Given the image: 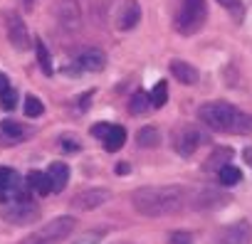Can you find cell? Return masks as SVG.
Segmentation results:
<instances>
[{"instance_id": "1", "label": "cell", "mask_w": 252, "mask_h": 244, "mask_svg": "<svg viewBox=\"0 0 252 244\" xmlns=\"http://www.w3.org/2000/svg\"><path fill=\"white\" fill-rule=\"evenodd\" d=\"M186 190L178 185H149L131 195V205L144 217H168L183 210Z\"/></svg>"}, {"instance_id": "2", "label": "cell", "mask_w": 252, "mask_h": 244, "mask_svg": "<svg viewBox=\"0 0 252 244\" xmlns=\"http://www.w3.org/2000/svg\"><path fill=\"white\" fill-rule=\"evenodd\" d=\"M237 116H240V108H235L227 101H208V104H203L198 108V121L200 124H205L208 129L220 131V134H232Z\"/></svg>"}, {"instance_id": "3", "label": "cell", "mask_w": 252, "mask_h": 244, "mask_svg": "<svg viewBox=\"0 0 252 244\" xmlns=\"http://www.w3.org/2000/svg\"><path fill=\"white\" fill-rule=\"evenodd\" d=\"M77 227V219L74 217H55L50 219L47 224H42L37 232L28 234L20 244H60L62 239H67Z\"/></svg>"}, {"instance_id": "4", "label": "cell", "mask_w": 252, "mask_h": 244, "mask_svg": "<svg viewBox=\"0 0 252 244\" xmlns=\"http://www.w3.org/2000/svg\"><path fill=\"white\" fill-rule=\"evenodd\" d=\"M208 20V5L205 0H181V10L176 15V30L181 35H195L198 30H203Z\"/></svg>"}, {"instance_id": "5", "label": "cell", "mask_w": 252, "mask_h": 244, "mask_svg": "<svg viewBox=\"0 0 252 244\" xmlns=\"http://www.w3.org/2000/svg\"><path fill=\"white\" fill-rule=\"evenodd\" d=\"M0 217H3L8 224L25 227V224H32L40 217V210L32 202H13V205H5L3 210H0Z\"/></svg>"}, {"instance_id": "6", "label": "cell", "mask_w": 252, "mask_h": 244, "mask_svg": "<svg viewBox=\"0 0 252 244\" xmlns=\"http://www.w3.org/2000/svg\"><path fill=\"white\" fill-rule=\"evenodd\" d=\"M250 242H252V227L247 219H237L222 227L213 239V244H250Z\"/></svg>"}, {"instance_id": "7", "label": "cell", "mask_w": 252, "mask_h": 244, "mask_svg": "<svg viewBox=\"0 0 252 244\" xmlns=\"http://www.w3.org/2000/svg\"><path fill=\"white\" fill-rule=\"evenodd\" d=\"M57 25L67 35H74L82 27V10L77 0H62L57 5Z\"/></svg>"}, {"instance_id": "8", "label": "cell", "mask_w": 252, "mask_h": 244, "mask_svg": "<svg viewBox=\"0 0 252 244\" xmlns=\"http://www.w3.org/2000/svg\"><path fill=\"white\" fill-rule=\"evenodd\" d=\"M203 143H205V134L198 131V129H193V126H186L176 136V153L183 156V158H190Z\"/></svg>"}, {"instance_id": "9", "label": "cell", "mask_w": 252, "mask_h": 244, "mask_svg": "<svg viewBox=\"0 0 252 244\" xmlns=\"http://www.w3.org/2000/svg\"><path fill=\"white\" fill-rule=\"evenodd\" d=\"M109 197H111V192H109L106 188H89V190H82V192L72 200V207L79 210V212H89V210L101 207Z\"/></svg>"}, {"instance_id": "10", "label": "cell", "mask_w": 252, "mask_h": 244, "mask_svg": "<svg viewBox=\"0 0 252 244\" xmlns=\"http://www.w3.org/2000/svg\"><path fill=\"white\" fill-rule=\"evenodd\" d=\"M141 20V5L136 3V0H124V3L116 8V27L119 30H134Z\"/></svg>"}, {"instance_id": "11", "label": "cell", "mask_w": 252, "mask_h": 244, "mask_svg": "<svg viewBox=\"0 0 252 244\" xmlns=\"http://www.w3.org/2000/svg\"><path fill=\"white\" fill-rule=\"evenodd\" d=\"M5 27H8V40H10V45H13L15 50L25 52V50L30 47V32H28V25H25L15 13H10L8 20H5Z\"/></svg>"}, {"instance_id": "12", "label": "cell", "mask_w": 252, "mask_h": 244, "mask_svg": "<svg viewBox=\"0 0 252 244\" xmlns=\"http://www.w3.org/2000/svg\"><path fill=\"white\" fill-rule=\"evenodd\" d=\"M74 67L82 69V72H101L106 67V57H104L101 50H84L74 59Z\"/></svg>"}, {"instance_id": "13", "label": "cell", "mask_w": 252, "mask_h": 244, "mask_svg": "<svg viewBox=\"0 0 252 244\" xmlns=\"http://www.w3.org/2000/svg\"><path fill=\"white\" fill-rule=\"evenodd\" d=\"M171 74H173L181 84H186V86H193V84H198V79H200L198 69H195L193 64L183 62V59H173V62H171Z\"/></svg>"}, {"instance_id": "14", "label": "cell", "mask_w": 252, "mask_h": 244, "mask_svg": "<svg viewBox=\"0 0 252 244\" xmlns=\"http://www.w3.org/2000/svg\"><path fill=\"white\" fill-rule=\"evenodd\" d=\"M20 188V175L13 168H0V202H5Z\"/></svg>"}, {"instance_id": "15", "label": "cell", "mask_w": 252, "mask_h": 244, "mask_svg": "<svg viewBox=\"0 0 252 244\" xmlns=\"http://www.w3.org/2000/svg\"><path fill=\"white\" fill-rule=\"evenodd\" d=\"M47 175L52 180V190L55 192H62L67 188V183H69V165L62 163V161H57V163H52L47 168Z\"/></svg>"}, {"instance_id": "16", "label": "cell", "mask_w": 252, "mask_h": 244, "mask_svg": "<svg viewBox=\"0 0 252 244\" xmlns=\"http://www.w3.org/2000/svg\"><path fill=\"white\" fill-rule=\"evenodd\" d=\"M28 185H30V190L37 192V195L52 192V180H50V175H47V173H40V170H32V173L28 175Z\"/></svg>"}, {"instance_id": "17", "label": "cell", "mask_w": 252, "mask_h": 244, "mask_svg": "<svg viewBox=\"0 0 252 244\" xmlns=\"http://www.w3.org/2000/svg\"><path fill=\"white\" fill-rule=\"evenodd\" d=\"M136 143L139 148H158L161 143V131L156 126H144L139 134H136Z\"/></svg>"}, {"instance_id": "18", "label": "cell", "mask_w": 252, "mask_h": 244, "mask_svg": "<svg viewBox=\"0 0 252 244\" xmlns=\"http://www.w3.org/2000/svg\"><path fill=\"white\" fill-rule=\"evenodd\" d=\"M101 143H104V148H106L109 153H116V151L126 143V129H124V126H111L109 136H106Z\"/></svg>"}, {"instance_id": "19", "label": "cell", "mask_w": 252, "mask_h": 244, "mask_svg": "<svg viewBox=\"0 0 252 244\" xmlns=\"http://www.w3.org/2000/svg\"><path fill=\"white\" fill-rule=\"evenodd\" d=\"M225 202H227V195H220V192H215V190H208V192L198 195L195 207L205 210V207H220V205H225Z\"/></svg>"}, {"instance_id": "20", "label": "cell", "mask_w": 252, "mask_h": 244, "mask_svg": "<svg viewBox=\"0 0 252 244\" xmlns=\"http://www.w3.org/2000/svg\"><path fill=\"white\" fill-rule=\"evenodd\" d=\"M230 156H232V151H230V148H218V151L210 156V161L205 163V168H208V170H215V168H218V173H220V170L227 165Z\"/></svg>"}, {"instance_id": "21", "label": "cell", "mask_w": 252, "mask_h": 244, "mask_svg": "<svg viewBox=\"0 0 252 244\" xmlns=\"http://www.w3.org/2000/svg\"><path fill=\"white\" fill-rule=\"evenodd\" d=\"M35 52H37V62H40L42 72H45L47 77H52V74H55V69H52V59H50V52H47V47H45L42 40L35 42Z\"/></svg>"}, {"instance_id": "22", "label": "cell", "mask_w": 252, "mask_h": 244, "mask_svg": "<svg viewBox=\"0 0 252 244\" xmlns=\"http://www.w3.org/2000/svg\"><path fill=\"white\" fill-rule=\"evenodd\" d=\"M149 106H151V94H146V91H136L131 96V101H129V111L131 113H144Z\"/></svg>"}, {"instance_id": "23", "label": "cell", "mask_w": 252, "mask_h": 244, "mask_svg": "<svg viewBox=\"0 0 252 244\" xmlns=\"http://www.w3.org/2000/svg\"><path fill=\"white\" fill-rule=\"evenodd\" d=\"M218 180H220L222 185H227V188H230V185H237V183L242 180V173H240V168H235V165H230V163H227V165L218 173Z\"/></svg>"}, {"instance_id": "24", "label": "cell", "mask_w": 252, "mask_h": 244, "mask_svg": "<svg viewBox=\"0 0 252 244\" xmlns=\"http://www.w3.org/2000/svg\"><path fill=\"white\" fill-rule=\"evenodd\" d=\"M166 101H168V84L166 81H158L154 86V91H151V106L154 108H161V106H166Z\"/></svg>"}, {"instance_id": "25", "label": "cell", "mask_w": 252, "mask_h": 244, "mask_svg": "<svg viewBox=\"0 0 252 244\" xmlns=\"http://www.w3.org/2000/svg\"><path fill=\"white\" fill-rule=\"evenodd\" d=\"M45 111V106H42V101L37 99V96H25V104H23V113L28 116V118H35V116H40Z\"/></svg>"}, {"instance_id": "26", "label": "cell", "mask_w": 252, "mask_h": 244, "mask_svg": "<svg viewBox=\"0 0 252 244\" xmlns=\"http://www.w3.org/2000/svg\"><path fill=\"white\" fill-rule=\"evenodd\" d=\"M104 237H106V229H89L82 237H77L72 244H101Z\"/></svg>"}, {"instance_id": "27", "label": "cell", "mask_w": 252, "mask_h": 244, "mask_svg": "<svg viewBox=\"0 0 252 244\" xmlns=\"http://www.w3.org/2000/svg\"><path fill=\"white\" fill-rule=\"evenodd\" d=\"M0 131H3L5 136H10L13 141H23V136H25V129L20 124H15V121H3V124H0Z\"/></svg>"}, {"instance_id": "28", "label": "cell", "mask_w": 252, "mask_h": 244, "mask_svg": "<svg viewBox=\"0 0 252 244\" xmlns=\"http://www.w3.org/2000/svg\"><path fill=\"white\" fill-rule=\"evenodd\" d=\"M232 134H252V116H250V113H242V111H240Z\"/></svg>"}, {"instance_id": "29", "label": "cell", "mask_w": 252, "mask_h": 244, "mask_svg": "<svg viewBox=\"0 0 252 244\" xmlns=\"http://www.w3.org/2000/svg\"><path fill=\"white\" fill-rule=\"evenodd\" d=\"M0 106H3L5 111H10V108H15L18 106V94L13 91V89H8L3 96H0Z\"/></svg>"}, {"instance_id": "30", "label": "cell", "mask_w": 252, "mask_h": 244, "mask_svg": "<svg viewBox=\"0 0 252 244\" xmlns=\"http://www.w3.org/2000/svg\"><path fill=\"white\" fill-rule=\"evenodd\" d=\"M171 244H193V237L188 232H173L171 234Z\"/></svg>"}, {"instance_id": "31", "label": "cell", "mask_w": 252, "mask_h": 244, "mask_svg": "<svg viewBox=\"0 0 252 244\" xmlns=\"http://www.w3.org/2000/svg\"><path fill=\"white\" fill-rule=\"evenodd\" d=\"M109 131H111V126H106V124H94L92 126V136H96V138H106L109 136Z\"/></svg>"}, {"instance_id": "32", "label": "cell", "mask_w": 252, "mask_h": 244, "mask_svg": "<svg viewBox=\"0 0 252 244\" xmlns=\"http://www.w3.org/2000/svg\"><path fill=\"white\" fill-rule=\"evenodd\" d=\"M218 3H220L225 10H230V13H237V10H240V0H218Z\"/></svg>"}, {"instance_id": "33", "label": "cell", "mask_w": 252, "mask_h": 244, "mask_svg": "<svg viewBox=\"0 0 252 244\" xmlns=\"http://www.w3.org/2000/svg\"><path fill=\"white\" fill-rule=\"evenodd\" d=\"M8 89H10V81H8V77H5L3 72H0V96H3Z\"/></svg>"}, {"instance_id": "34", "label": "cell", "mask_w": 252, "mask_h": 244, "mask_svg": "<svg viewBox=\"0 0 252 244\" xmlns=\"http://www.w3.org/2000/svg\"><path fill=\"white\" fill-rule=\"evenodd\" d=\"M62 146H64L67 151H77V148H79V143H74V141H69V136H64V138H62Z\"/></svg>"}, {"instance_id": "35", "label": "cell", "mask_w": 252, "mask_h": 244, "mask_svg": "<svg viewBox=\"0 0 252 244\" xmlns=\"http://www.w3.org/2000/svg\"><path fill=\"white\" fill-rule=\"evenodd\" d=\"M20 3H23V8H25V10H30V8L35 5V0H20Z\"/></svg>"}, {"instance_id": "36", "label": "cell", "mask_w": 252, "mask_h": 244, "mask_svg": "<svg viewBox=\"0 0 252 244\" xmlns=\"http://www.w3.org/2000/svg\"><path fill=\"white\" fill-rule=\"evenodd\" d=\"M245 161L252 165V148H245Z\"/></svg>"}, {"instance_id": "37", "label": "cell", "mask_w": 252, "mask_h": 244, "mask_svg": "<svg viewBox=\"0 0 252 244\" xmlns=\"http://www.w3.org/2000/svg\"><path fill=\"white\" fill-rule=\"evenodd\" d=\"M116 173H129V165H126V163H121V165H116Z\"/></svg>"}, {"instance_id": "38", "label": "cell", "mask_w": 252, "mask_h": 244, "mask_svg": "<svg viewBox=\"0 0 252 244\" xmlns=\"http://www.w3.org/2000/svg\"><path fill=\"white\" fill-rule=\"evenodd\" d=\"M121 244H129V242H121Z\"/></svg>"}]
</instances>
